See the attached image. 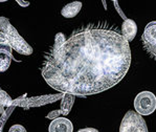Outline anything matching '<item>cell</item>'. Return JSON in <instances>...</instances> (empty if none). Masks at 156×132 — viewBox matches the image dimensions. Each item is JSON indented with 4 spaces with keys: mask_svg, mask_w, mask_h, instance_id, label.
Listing matches in <instances>:
<instances>
[{
    "mask_svg": "<svg viewBox=\"0 0 156 132\" xmlns=\"http://www.w3.org/2000/svg\"><path fill=\"white\" fill-rule=\"evenodd\" d=\"M113 4H114V8H115V9H116L117 14H119V15L121 16V18L123 19V20H126V19H127V16L125 15V13L123 12V9H121V6H119V1L114 0V1H113Z\"/></svg>",
    "mask_w": 156,
    "mask_h": 132,
    "instance_id": "9a60e30c",
    "label": "cell"
},
{
    "mask_svg": "<svg viewBox=\"0 0 156 132\" xmlns=\"http://www.w3.org/2000/svg\"><path fill=\"white\" fill-rule=\"evenodd\" d=\"M74 101H76V97L74 95H68V93H63V97L61 99V108H60L61 114H63V116L69 114L70 110L73 109Z\"/></svg>",
    "mask_w": 156,
    "mask_h": 132,
    "instance_id": "8fae6325",
    "label": "cell"
},
{
    "mask_svg": "<svg viewBox=\"0 0 156 132\" xmlns=\"http://www.w3.org/2000/svg\"><path fill=\"white\" fill-rule=\"evenodd\" d=\"M12 60V47L9 44H0V73L8 70L11 66Z\"/></svg>",
    "mask_w": 156,
    "mask_h": 132,
    "instance_id": "9c48e42d",
    "label": "cell"
},
{
    "mask_svg": "<svg viewBox=\"0 0 156 132\" xmlns=\"http://www.w3.org/2000/svg\"><path fill=\"white\" fill-rule=\"evenodd\" d=\"M60 116H61V111H60V109H56V110L50 111L49 113L46 116V119H49V120H51V121H54V120L60 117Z\"/></svg>",
    "mask_w": 156,
    "mask_h": 132,
    "instance_id": "5bb4252c",
    "label": "cell"
},
{
    "mask_svg": "<svg viewBox=\"0 0 156 132\" xmlns=\"http://www.w3.org/2000/svg\"><path fill=\"white\" fill-rule=\"evenodd\" d=\"M0 2H3V0H0Z\"/></svg>",
    "mask_w": 156,
    "mask_h": 132,
    "instance_id": "44dd1931",
    "label": "cell"
},
{
    "mask_svg": "<svg viewBox=\"0 0 156 132\" xmlns=\"http://www.w3.org/2000/svg\"><path fill=\"white\" fill-rule=\"evenodd\" d=\"M121 34L128 43L133 41L134 38L136 37V34H137V24L135 21L129 18L124 20V22L122 23Z\"/></svg>",
    "mask_w": 156,
    "mask_h": 132,
    "instance_id": "52a82bcc",
    "label": "cell"
},
{
    "mask_svg": "<svg viewBox=\"0 0 156 132\" xmlns=\"http://www.w3.org/2000/svg\"><path fill=\"white\" fill-rule=\"evenodd\" d=\"M103 4H104V8H105V9H107V5H106V1H104V0H103Z\"/></svg>",
    "mask_w": 156,
    "mask_h": 132,
    "instance_id": "ffe728a7",
    "label": "cell"
},
{
    "mask_svg": "<svg viewBox=\"0 0 156 132\" xmlns=\"http://www.w3.org/2000/svg\"><path fill=\"white\" fill-rule=\"evenodd\" d=\"M14 106H11L9 108H8V109L4 111L3 114H1V119H0V132H2V129H3L4 127V124H5V121L9 119V116H11V112L13 111L14 109Z\"/></svg>",
    "mask_w": 156,
    "mask_h": 132,
    "instance_id": "4fadbf2b",
    "label": "cell"
},
{
    "mask_svg": "<svg viewBox=\"0 0 156 132\" xmlns=\"http://www.w3.org/2000/svg\"><path fill=\"white\" fill-rule=\"evenodd\" d=\"M0 44H8L5 36H4V34L1 30H0Z\"/></svg>",
    "mask_w": 156,
    "mask_h": 132,
    "instance_id": "ac0fdd59",
    "label": "cell"
},
{
    "mask_svg": "<svg viewBox=\"0 0 156 132\" xmlns=\"http://www.w3.org/2000/svg\"><path fill=\"white\" fill-rule=\"evenodd\" d=\"M13 100L6 91L0 88V114H3L8 108L12 106Z\"/></svg>",
    "mask_w": 156,
    "mask_h": 132,
    "instance_id": "7c38bea8",
    "label": "cell"
},
{
    "mask_svg": "<svg viewBox=\"0 0 156 132\" xmlns=\"http://www.w3.org/2000/svg\"><path fill=\"white\" fill-rule=\"evenodd\" d=\"M134 111L144 116H150L156 110V95L151 91L144 90L137 93L134 99Z\"/></svg>",
    "mask_w": 156,
    "mask_h": 132,
    "instance_id": "277c9868",
    "label": "cell"
},
{
    "mask_svg": "<svg viewBox=\"0 0 156 132\" xmlns=\"http://www.w3.org/2000/svg\"><path fill=\"white\" fill-rule=\"evenodd\" d=\"M82 6L83 4L81 1H73L70 2V3H67L61 9V15L67 19L73 18L80 13V11L82 9Z\"/></svg>",
    "mask_w": 156,
    "mask_h": 132,
    "instance_id": "30bf717a",
    "label": "cell"
},
{
    "mask_svg": "<svg viewBox=\"0 0 156 132\" xmlns=\"http://www.w3.org/2000/svg\"><path fill=\"white\" fill-rule=\"evenodd\" d=\"M131 65V48L116 25L107 21L81 25L55 36L44 52L41 74L60 93L88 97L114 87Z\"/></svg>",
    "mask_w": 156,
    "mask_h": 132,
    "instance_id": "6da1fadb",
    "label": "cell"
},
{
    "mask_svg": "<svg viewBox=\"0 0 156 132\" xmlns=\"http://www.w3.org/2000/svg\"><path fill=\"white\" fill-rule=\"evenodd\" d=\"M17 3L19 4L20 6H22V8H27L28 5H30V2L28 1H22V0H17Z\"/></svg>",
    "mask_w": 156,
    "mask_h": 132,
    "instance_id": "d6986e66",
    "label": "cell"
},
{
    "mask_svg": "<svg viewBox=\"0 0 156 132\" xmlns=\"http://www.w3.org/2000/svg\"><path fill=\"white\" fill-rule=\"evenodd\" d=\"M0 30L4 34L8 44L12 47V49L16 50L18 54L30 56L34 52L33 47L26 42V40L19 34L17 28L6 17H0Z\"/></svg>",
    "mask_w": 156,
    "mask_h": 132,
    "instance_id": "7a4b0ae2",
    "label": "cell"
},
{
    "mask_svg": "<svg viewBox=\"0 0 156 132\" xmlns=\"http://www.w3.org/2000/svg\"><path fill=\"white\" fill-rule=\"evenodd\" d=\"M119 132H149V130L145 119L134 110H129L122 120Z\"/></svg>",
    "mask_w": 156,
    "mask_h": 132,
    "instance_id": "3957f363",
    "label": "cell"
},
{
    "mask_svg": "<svg viewBox=\"0 0 156 132\" xmlns=\"http://www.w3.org/2000/svg\"><path fill=\"white\" fill-rule=\"evenodd\" d=\"M63 97V93H56V95H38V97L25 98L22 102L19 104V107L30 109L32 107H40L47 104H51L57 101L61 100Z\"/></svg>",
    "mask_w": 156,
    "mask_h": 132,
    "instance_id": "8992f818",
    "label": "cell"
},
{
    "mask_svg": "<svg viewBox=\"0 0 156 132\" xmlns=\"http://www.w3.org/2000/svg\"><path fill=\"white\" fill-rule=\"evenodd\" d=\"M76 132H100V131L95 128H82Z\"/></svg>",
    "mask_w": 156,
    "mask_h": 132,
    "instance_id": "e0dca14e",
    "label": "cell"
},
{
    "mask_svg": "<svg viewBox=\"0 0 156 132\" xmlns=\"http://www.w3.org/2000/svg\"><path fill=\"white\" fill-rule=\"evenodd\" d=\"M48 132H73V125L66 117H58L50 122Z\"/></svg>",
    "mask_w": 156,
    "mask_h": 132,
    "instance_id": "ba28073f",
    "label": "cell"
},
{
    "mask_svg": "<svg viewBox=\"0 0 156 132\" xmlns=\"http://www.w3.org/2000/svg\"><path fill=\"white\" fill-rule=\"evenodd\" d=\"M9 132H26V129L22 125H13V126L9 128Z\"/></svg>",
    "mask_w": 156,
    "mask_h": 132,
    "instance_id": "2e32d148",
    "label": "cell"
},
{
    "mask_svg": "<svg viewBox=\"0 0 156 132\" xmlns=\"http://www.w3.org/2000/svg\"><path fill=\"white\" fill-rule=\"evenodd\" d=\"M140 40L146 52L156 60V21H151L146 25Z\"/></svg>",
    "mask_w": 156,
    "mask_h": 132,
    "instance_id": "5b68a950",
    "label": "cell"
}]
</instances>
